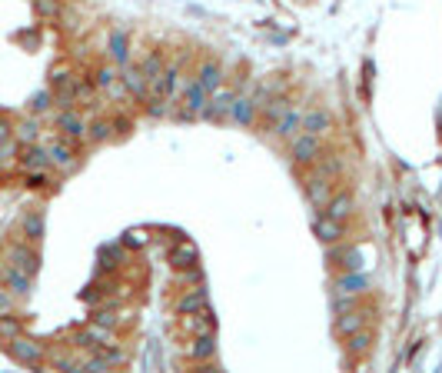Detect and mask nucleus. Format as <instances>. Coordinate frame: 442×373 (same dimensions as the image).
<instances>
[{
  "label": "nucleus",
  "mask_w": 442,
  "mask_h": 373,
  "mask_svg": "<svg viewBox=\"0 0 442 373\" xmlns=\"http://www.w3.org/2000/svg\"><path fill=\"white\" fill-rule=\"evenodd\" d=\"M206 100H210V94L203 90V84H200V80H190L183 90V107L176 110V117H180V121H196V117L203 113Z\"/></svg>",
  "instance_id": "obj_1"
},
{
  "label": "nucleus",
  "mask_w": 442,
  "mask_h": 373,
  "mask_svg": "<svg viewBox=\"0 0 442 373\" xmlns=\"http://www.w3.org/2000/svg\"><path fill=\"white\" fill-rule=\"evenodd\" d=\"M153 97L157 100H173L180 90H183V80H180V67H163V74L150 84Z\"/></svg>",
  "instance_id": "obj_2"
},
{
  "label": "nucleus",
  "mask_w": 442,
  "mask_h": 373,
  "mask_svg": "<svg viewBox=\"0 0 442 373\" xmlns=\"http://www.w3.org/2000/svg\"><path fill=\"white\" fill-rule=\"evenodd\" d=\"M290 150H293V160H300V164H313L316 157H319V137L316 133H296L290 143Z\"/></svg>",
  "instance_id": "obj_3"
},
{
  "label": "nucleus",
  "mask_w": 442,
  "mask_h": 373,
  "mask_svg": "<svg viewBox=\"0 0 442 373\" xmlns=\"http://www.w3.org/2000/svg\"><path fill=\"white\" fill-rule=\"evenodd\" d=\"M313 233L323 243H339L346 233V223L343 220H333L329 213H323V217H313Z\"/></svg>",
  "instance_id": "obj_4"
},
{
  "label": "nucleus",
  "mask_w": 442,
  "mask_h": 373,
  "mask_svg": "<svg viewBox=\"0 0 442 373\" xmlns=\"http://www.w3.org/2000/svg\"><path fill=\"white\" fill-rule=\"evenodd\" d=\"M300 130H302V110H296V107H286V113L273 123V133L283 137V140H293Z\"/></svg>",
  "instance_id": "obj_5"
},
{
  "label": "nucleus",
  "mask_w": 442,
  "mask_h": 373,
  "mask_svg": "<svg viewBox=\"0 0 442 373\" xmlns=\"http://www.w3.org/2000/svg\"><path fill=\"white\" fill-rule=\"evenodd\" d=\"M326 213L333 220H349L353 213H356V197L349 194V190H343V194H336V197H329V204H326Z\"/></svg>",
  "instance_id": "obj_6"
},
{
  "label": "nucleus",
  "mask_w": 442,
  "mask_h": 373,
  "mask_svg": "<svg viewBox=\"0 0 442 373\" xmlns=\"http://www.w3.org/2000/svg\"><path fill=\"white\" fill-rule=\"evenodd\" d=\"M170 264L176 267V270H190V267H196V264H200V250H196V243L180 240L170 250Z\"/></svg>",
  "instance_id": "obj_7"
},
{
  "label": "nucleus",
  "mask_w": 442,
  "mask_h": 373,
  "mask_svg": "<svg viewBox=\"0 0 442 373\" xmlns=\"http://www.w3.org/2000/svg\"><path fill=\"white\" fill-rule=\"evenodd\" d=\"M329 127H333V121H329V113H326V110L313 107V110H306V113H302V130H306V133L326 137V133H329Z\"/></svg>",
  "instance_id": "obj_8"
},
{
  "label": "nucleus",
  "mask_w": 442,
  "mask_h": 373,
  "mask_svg": "<svg viewBox=\"0 0 442 373\" xmlns=\"http://www.w3.org/2000/svg\"><path fill=\"white\" fill-rule=\"evenodd\" d=\"M329 197H333V180L326 174H313V180H310V204L313 207H326Z\"/></svg>",
  "instance_id": "obj_9"
},
{
  "label": "nucleus",
  "mask_w": 442,
  "mask_h": 373,
  "mask_svg": "<svg viewBox=\"0 0 442 373\" xmlns=\"http://www.w3.org/2000/svg\"><path fill=\"white\" fill-rule=\"evenodd\" d=\"M230 107H233V94L220 90L213 100H206L203 117H206V121H223V117H230Z\"/></svg>",
  "instance_id": "obj_10"
},
{
  "label": "nucleus",
  "mask_w": 442,
  "mask_h": 373,
  "mask_svg": "<svg viewBox=\"0 0 442 373\" xmlns=\"http://www.w3.org/2000/svg\"><path fill=\"white\" fill-rule=\"evenodd\" d=\"M230 117H233L237 123H253V117H256V100L253 97H233Z\"/></svg>",
  "instance_id": "obj_11"
},
{
  "label": "nucleus",
  "mask_w": 442,
  "mask_h": 373,
  "mask_svg": "<svg viewBox=\"0 0 442 373\" xmlns=\"http://www.w3.org/2000/svg\"><path fill=\"white\" fill-rule=\"evenodd\" d=\"M196 80L203 84L206 94H213L216 87H220V80H223V70H220V64L216 60H206L203 67H200V74H196Z\"/></svg>",
  "instance_id": "obj_12"
},
{
  "label": "nucleus",
  "mask_w": 442,
  "mask_h": 373,
  "mask_svg": "<svg viewBox=\"0 0 442 373\" xmlns=\"http://www.w3.org/2000/svg\"><path fill=\"white\" fill-rule=\"evenodd\" d=\"M359 327H363V313H359V310L336 313V333H339V337H349V333H356Z\"/></svg>",
  "instance_id": "obj_13"
},
{
  "label": "nucleus",
  "mask_w": 442,
  "mask_h": 373,
  "mask_svg": "<svg viewBox=\"0 0 442 373\" xmlns=\"http://www.w3.org/2000/svg\"><path fill=\"white\" fill-rule=\"evenodd\" d=\"M11 353L21 363H37V360H40V347H37V343H30V340H21V337H13Z\"/></svg>",
  "instance_id": "obj_14"
},
{
  "label": "nucleus",
  "mask_w": 442,
  "mask_h": 373,
  "mask_svg": "<svg viewBox=\"0 0 442 373\" xmlns=\"http://www.w3.org/2000/svg\"><path fill=\"white\" fill-rule=\"evenodd\" d=\"M203 307H206V290L203 286H193L186 296L176 300V310H180V313H193V310H203Z\"/></svg>",
  "instance_id": "obj_15"
},
{
  "label": "nucleus",
  "mask_w": 442,
  "mask_h": 373,
  "mask_svg": "<svg viewBox=\"0 0 442 373\" xmlns=\"http://www.w3.org/2000/svg\"><path fill=\"white\" fill-rule=\"evenodd\" d=\"M76 340L84 343V347H94V350H100V347L110 340V330H107V327H100V323H94V327L84 330V333H80Z\"/></svg>",
  "instance_id": "obj_16"
},
{
  "label": "nucleus",
  "mask_w": 442,
  "mask_h": 373,
  "mask_svg": "<svg viewBox=\"0 0 442 373\" xmlns=\"http://www.w3.org/2000/svg\"><path fill=\"white\" fill-rule=\"evenodd\" d=\"M4 277H7V286H11L13 294L23 296L27 290H30V274H23L21 267H7V274H4Z\"/></svg>",
  "instance_id": "obj_17"
},
{
  "label": "nucleus",
  "mask_w": 442,
  "mask_h": 373,
  "mask_svg": "<svg viewBox=\"0 0 442 373\" xmlns=\"http://www.w3.org/2000/svg\"><path fill=\"white\" fill-rule=\"evenodd\" d=\"M363 290H366V277L363 274H349L336 284V294H346V296H356V294H363Z\"/></svg>",
  "instance_id": "obj_18"
},
{
  "label": "nucleus",
  "mask_w": 442,
  "mask_h": 373,
  "mask_svg": "<svg viewBox=\"0 0 442 373\" xmlns=\"http://www.w3.org/2000/svg\"><path fill=\"white\" fill-rule=\"evenodd\" d=\"M196 357V360H210L216 353V340H213V333H200L193 340V350H190Z\"/></svg>",
  "instance_id": "obj_19"
},
{
  "label": "nucleus",
  "mask_w": 442,
  "mask_h": 373,
  "mask_svg": "<svg viewBox=\"0 0 442 373\" xmlns=\"http://www.w3.org/2000/svg\"><path fill=\"white\" fill-rule=\"evenodd\" d=\"M123 87L130 90V94H137V97H143L147 94V77H143L137 67H130L127 74H123Z\"/></svg>",
  "instance_id": "obj_20"
},
{
  "label": "nucleus",
  "mask_w": 442,
  "mask_h": 373,
  "mask_svg": "<svg viewBox=\"0 0 442 373\" xmlns=\"http://www.w3.org/2000/svg\"><path fill=\"white\" fill-rule=\"evenodd\" d=\"M47 164H50V154H47L43 147H30V150L23 154V167H27V170H43Z\"/></svg>",
  "instance_id": "obj_21"
},
{
  "label": "nucleus",
  "mask_w": 442,
  "mask_h": 373,
  "mask_svg": "<svg viewBox=\"0 0 442 373\" xmlns=\"http://www.w3.org/2000/svg\"><path fill=\"white\" fill-rule=\"evenodd\" d=\"M140 74L147 77V84H153V80L163 74V54H153V57H147L140 64Z\"/></svg>",
  "instance_id": "obj_22"
},
{
  "label": "nucleus",
  "mask_w": 442,
  "mask_h": 373,
  "mask_svg": "<svg viewBox=\"0 0 442 373\" xmlns=\"http://www.w3.org/2000/svg\"><path fill=\"white\" fill-rule=\"evenodd\" d=\"M13 260H17V267H21L23 274H37V257H33L30 250H27V247H17V250H13Z\"/></svg>",
  "instance_id": "obj_23"
},
{
  "label": "nucleus",
  "mask_w": 442,
  "mask_h": 373,
  "mask_svg": "<svg viewBox=\"0 0 442 373\" xmlns=\"http://www.w3.org/2000/svg\"><path fill=\"white\" fill-rule=\"evenodd\" d=\"M60 130L67 133V137H84V123H80V117H76V113H64V117H60Z\"/></svg>",
  "instance_id": "obj_24"
},
{
  "label": "nucleus",
  "mask_w": 442,
  "mask_h": 373,
  "mask_svg": "<svg viewBox=\"0 0 442 373\" xmlns=\"http://www.w3.org/2000/svg\"><path fill=\"white\" fill-rule=\"evenodd\" d=\"M110 47H113V60H117V64H127L130 60L127 37H123V33H113V37H110Z\"/></svg>",
  "instance_id": "obj_25"
},
{
  "label": "nucleus",
  "mask_w": 442,
  "mask_h": 373,
  "mask_svg": "<svg viewBox=\"0 0 442 373\" xmlns=\"http://www.w3.org/2000/svg\"><path fill=\"white\" fill-rule=\"evenodd\" d=\"M50 164H57V167H70V164H74V150H70L67 143H57L54 150H50Z\"/></svg>",
  "instance_id": "obj_26"
},
{
  "label": "nucleus",
  "mask_w": 442,
  "mask_h": 373,
  "mask_svg": "<svg viewBox=\"0 0 442 373\" xmlns=\"http://www.w3.org/2000/svg\"><path fill=\"white\" fill-rule=\"evenodd\" d=\"M286 107H290V104H286V100H280V97L270 100V107H266V121H270V127L280 121L283 113H286Z\"/></svg>",
  "instance_id": "obj_27"
},
{
  "label": "nucleus",
  "mask_w": 442,
  "mask_h": 373,
  "mask_svg": "<svg viewBox=\"0 0 442 373\" xmlns=\"http://www.w3.org/2000/svg\"><path fill=\"white\" fill-rule=\"evenodd\" d=\"M349 353H366L369 350V333H349Z\"/></svg>",
  "instance_id": "obj_28"
},
{
  "label": "nucleus",
  "mask_w": 442,
  "mask_h": 373,
  "mask_svg": "<svg viewBox=\"0 0 442 373\" xmlns=\"http://www.w3.org/2000/svg\"><path fill=\"white\" fill-rule=\"evenodd\" d=\"M17 137H21L23 143H33L37 140V123H21V127H17Z\"/></svg>",
  "instance_id": "obj_29"
},
{
  "label": "nucleus",
  "mask_w": 442,
  "mask_h": 373,
  "mask_svg": "<svg viewBox=\"0 0 442 373\" xmlns=\"http://www.w3.org/2000/svg\"><path fill=\"white\" fill-rule=\"evenodd\" d=\"M94 323H100V327H113V323H117V313H113V310H100L97 317H94Z\"/></svg>",
  "instance_id": "obj_30"
},
{
  "label": "nucleus",
  "mask_w": 442,
  "mask_h": 373,
  "mask_svg": "<svg viewBox=\"0 0 442 373\" xmlns=\"http://www.w3.org/2000/svg\"><path fill=\"white\" fill-rule=\"evenodd\" d=\"M40 230H43V220H40V213H37V217H27V233H30L33 240L40 237Z\"/></svg>",
  "instance_id": "obj_31"
},
{
  "label": "nucleus",
  "mask_w": 442,
  "mask_h": 373,
  "mask_svg": "<svg viewBox=\"0 0 442 373\" xmlns=\"http://www.w3.org/2000/svg\"><path fill=\"white\" fill-rule=\"evenodd\" d=\"M90 137H94V140H107V137H110V123H94V127H90Z\"/></svg>",
  "instance_id": "obj_32"
},
{
  "label": "nucleus",
  "mask_w": 442,
  "mask_h": 373,
  "mask_svg": "<svg viewBox=\"0 0 442 373\" xmlns=\"http://www.w3.org/2000/svg\"><path fill=\"white\" fill-rule=\"evenodd\" d=\"M50 107V94H37V100H33V110H47Z\"/></svg>",
  "instance_id": "obj_33"
},
{
  "label": "nucleus",
  "mask_w": 442,
  "mask_h": 373,
  "mask_svg": "<svg viewBox=\"0 0 442 373\" xmlns=\"http://www.w3.org/2000/svg\"><path fill=\"white\" fill-rule=\"evenodd\" d=\"M127 240H130V243H133V247H140V243H143V240H147V237H143V233H140V230H133V233H127Z\"/></svg>",
  "instance_id": "obj_34"
},
{
  "label": "nucleus",
  "mask_w": 442,
  "mask_h": 373,
  "mask_svg": "<svg viewBox=\"0 0 442 373\" xmlns=\"http://www.w3.org/2000/svg\"><path fill=\"white\" fill-rule=\"evenodd\" d=\"M7 310H11V296L0 294V313H7Z\"/></svg>",
  "instance_id": "obj_35"
},
{
  "label": "nucleus",
  "mask_w": 442,
  "mask_h": 373,
  "mask_svg": "<svg viewBox=\"0 0 442 373\" xmlns=\"http://www.w3.org/2000/svg\"><path fill=\"white\" fill-rule=\"evenodd\" d=\"M7 137H11V127H7V123H4V121H0V143H4V140H7Z\"/></svg>",
  "instance_id": "obj_36"
}]
</instances>
